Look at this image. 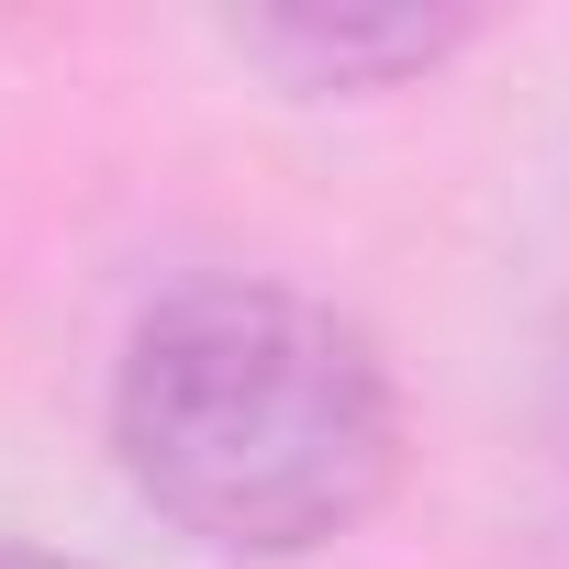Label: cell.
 <instances>
[{
  "mask_svg": "<svg viewBox=\"0 0 569 569\" xmlns=\"http://www.w3.org/2000/svg\"><path fill=\"white\" fill-rule=\"evenodd\" d=\"M223 34L234 57H257L291 90H402L447 68L458 46H480V12H447V0H279V12H234Z\"/></svg>",
  "mask_w": 569,
  "mask_h": 569,
  "instance_id": "cell-2",
  "label": "cell"
},
{
  "mask_svg": "<svg viewBox=\"0 0 569 569\" xmlns=\"http://www.w3.org/2000/svg\"><path fill=\"white\" fill-rule=\"evenodd\" d=\"M0 569H90V558H57V547H0Z\"/></svg>",
  "mask_w": 569,
  "mask_h": 569,
  "instance_id": "cell-3",
  "label": "cell"
},
{
  "mask_svg": "<svg viewBox=\"0 0 569 569\" xmlns=\"http://www.w3.org/2000/svg\"><path fill=\"white\" fill-rule=\"evenodd\" d=\"M112 458L212 558H313L391 502L402 380L358 313L291 279H190L123 336Z\"/></svg>",
  "mask_w": 569,
  "mask_h": 569,
  "instance_id": "cell-1",
  "label": "cell"
}]
</instances>
